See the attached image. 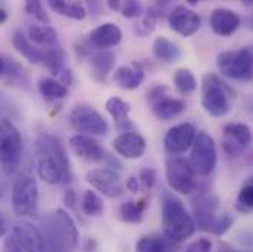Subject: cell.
I'll list each match as a JSON object with an SVG mask.
<instances>
[{
	"instance_id": "obj_37",
	"label": "cell",
	"mask_w": 253,
	"mask_h": 252,
	"mask_svg": "<svg viewBox=\"0 0 253 252\" xmlns=\"http://www.w3.org/2000/svg\"><path fill=\"white\" fill-rule=\"evenodd\" d=\"M120 12L126 19H135V18L143 16L144 7L140 1H135V0H126V1L121 0Z\"/></svg>"
},
{
	"instance_id": "obj_13",
	"label": "cell",
	"mask_w": 253,
	"mask_h": 252,
	"mask_svg": "<svg viewBox=\"0 0 253 252\" xmlns=\"http://www.w3.org/2000/svg\"><path fill=\"white\" fill-rule=\"evenodd\" d=\"M87 182L108 198H120L124 193V185L120 174L112 168H94L87 173Z\"/></svg>"
},
{
	"instance_id": "obj_7",
	"label": "cell",
	"mask_w": 253,
	"mask_h": 252,
	"mask_svg": "<svg viewBox=\"0 0 253 252\" xmlns=\"http://www.w3.org/2000/svg\"><path fill=\"white\" fill-rule=\"evenodd\" d=\"M22 137L9 120H0V165L6 173H12L19 165L22 156Z\"/></svg>"
},
{
	"instance_id": "obj_31",
	"label": "cell",
	"mask_w": 253,
	"mask_h": 252,
	"mask_svg": "<svg viewBox=\"0 0 253 252\" xmlns=\"http://www.w3.org/2000/svg\"><path fill=\"white\" fill-rule=\"evenodd\" d=\"M174 84L175 89L184 96H189L197 89V81L187 68H180L174 72Z\"/></svg>"
},
{
	"instance_id": "obj_30",
	"label": "cell",
	"mask_w": 253,
	"mask_h": 252,
	"mask_svg": "<svg viewBox=\"0 0 253 252\" xmlns=\"http://www.w3.org/2000/svg\"><path fill=\"white\" fill-rule=\"evenodd\" d=\"M146 199L140 201H128L121 205L120 209V217L123 221L131 223V224H138L143 220V214L146 209Z\"/></svg>"
},
{
	"instance_id": "obj_11",
	"label": "cell",
	"mask_w": 253,
	"mask_h": 252,
	"mask_svg": "<svg viewBox=\"0 0 253 252\" xmlns=\"http://www.w3.org/2000/svg\"><path fill=\"white\" fill-rule=\"evenodd\" d=\"M68 121L75 131H78V134L103 136L109 130L108 121L90 106L74 108L68 115Z\"/></svg>"
},
{
	"instance_id": "obj_22",
	"label": "cell",
	"mask_w": 253,
	"mask_h": 252,
	"mask_svg": "<svg viewBox=\"0 0 253 252\" xmlns=\"http://www.w3.org/2000/svg\"><path fill=\"white\" fill-rule=\"evenodd\" d=\"M114 81L118 87L124 90H134L141 86L144 81V69L140 63L134 62L132 65H123L115 69Z\"/></svg>"
},
{
	"instance_id": "obj_51",
	"label": "cell",
	"mask_w": 253,
	"mask_h": 252,
	"mask_svg": "<svg viewBox=\"0 0 253 252\" xmlns=\"http://www.w3.org/2000/svg\"><path fill=\"white\" fill-rule=\"evenodd\" d=\"M243 4L245 6H253V0H246V1H243Z\"/></svg>"
},
{
	"instance_id": "obj_8",
	"label": "cell",
	"mask_w": 253,
	"mask_h": 252,
	"mask_svg": "<svg viewBox=\"0 0 253 252\" xmlns=\"http://www.w3.org/2000/svg\"><path fill=\"white\" fill-rule=\"evenodd\" d=\"M165 176L169 188L177 193L191 195L197 189V174L191 164L183 156L171 155L167 158Z\"/></svg>"
},
{
	"instance_id": "obj_50",
	"label": "cell",
	"mask_w": 253,
	"mask_h": 252,
	"mask_svg": "<svg viewBox=\"0 0 253 252\" xmlns=\"http://www.w3.org/2000/svg\"><path fill=\"white\" fill-rule=\"evenodd\" d=\"M3 182H1V179H0V201H1V198H3Z\"/></svg>"
},
{
	"instance_id": "obj_33",
	"label": "cell",
	"mask_w": 253,
	"mask_h": 252,
	"mask_svg": "<svg viewBox=\"0 0 253 252\" xmlns=\"http://www.w3.org/2000/svg\"><path fill=\"white\" fill-rule=\"evenodd\" d=\"M65 61H66V53H65V50H63L62 48H59V46L50 48L46 52H43L42 62L47 66V69L52 74H56L61 68H63L65 66Z\"/></svg>"
},
{
	"instance_id": "obj_1",
	"label": "cell",
	"mask_w": 253,
	"mask_h": 252,
	"mask_svg": "<svg viewBox=\"0 0 253 252\" xmlns=\"http://www.w3.org/2000/svg\"><path fill=\"white\" fill-rule=\"evenodd\" d=\"M36 151L37 171L43 182L56 185L72 180L69 159L59 139L50 134H42L36 142Z\"/></svg>"
},
{
	"instance_id": "obj_12",
	"label": "cell",
	"mask_w": 253,
	"mask_h": 252,
	"mask_svg": "<svg viewBox=\"0 0 253 252\" xmlns=\"http://www.w3.org/2000/svg\"><path fill=\"white\" fill-rule=\"evenodd\" d=\"M252 142V130L243 123H230L222 130V149L228 156H240Z\"/></svg>"
},
{
	"instance_id": "obj_14",
	"label": "cell",
	"mask_w": 253,
	"mask_h": 252,
	"mask_svg": "<svg viewBox=\"0 0 253 252\" xmlns=\"http://www.w3.org/2000/svg\"><path fill=\"white\" fill-rule=\"evenodd\" d=\"M168 22L171 30L183 37H190L196 34L202 25V19L199 13H196L193 9L184 4H178L169 12Z\"/></svg>"
},
{
	"instance_id": "obj_5",
	"label": "cell",
	"mask_w": 253,
	"mask_h": 252,
	"mask_svg": "<svg viewBox=\"0 0 253 252\" xmlns=\"http://www.w3.org/2000/svg\"><path fill=\"white\" fill-rule=\"evenodd\" d=\"M233 89L216 74H206L202 81V106L212 117H224L231 109Z\"/></svg>"
},
{
	"instance_id": "obj_39",
	"label": "cell",
	"mask_w": 253,
	"mask_h": 252,
	"mask_svg": "<svg viewBox=\"0 0 253 252\" xmlns=\"http://www.w3.org/2000/svg\"><path fill=\"white\" fill-rule=\"evenodd\" d=\"M140 183H141L143 189H152L155 186V183H156V170H153V168H143L140 171Z\"/></svg>"
},
{
	"instance_id": "obj_20",
	"label": "cell",
	"mask_w": 253,
	"mask_h": 252,
	"mask_svg": "<svg viewBox=\"0 0 253 252\" xmlns=\"http://www.w3.org/2000/svg\"><path fill=\"white\" fill-rule=\"evenodd\" d=\"M123 40V31L118 25L112 22H106L103 25H99L88 34V42L93 48L99 49H108L112 46H117Z\"/></svg>"
},
{
	"instance_id": "obj_42",
	"label": "cell",
	"mask_w": 253,
	"mask_h": 252,
	"mask_svg": "<svg viewBox=\"0 0 253 252\" xmlns=\"http://www.w3.org/2000/svg\"><path fill=\"white\" fill-rule=\"evenodd\" d=\"M63 201H65V205L72 209V211H77V203H78V199H77V193L72 189H68L63 195Z\"/></svg>"
},
{
	"instance_id": "obj_4",
	"label": "cell",
	"mask_w": 253,
	"mask_h": 252,
	"mask_svg": "<svg viewBox=\"0 0 253 252\" xmlns=\"http://www.w3.org/2000/svg\"><path fill=\"white\" fill-rule=\"evenodd\" d=\"M193 214L196 229L212 235H224L233 226L230 214H219V199L215 195H202L193 201Z\"/></svg>"
},
{
	"instance_id": "obj_48",
	"label": "cell",
	"mask_w": 253,
	"mask_h": 252,
	"mask_svg": "<svg viewBox=\"0 0 253 252\" xmlns=\"http://www.w3.org/2000/svg\"><path fill=\"white\" fill-rule=\"evenodd\" d=\"M6 72V61L0 56V75H3Z\"/></svg>"
},
{
	"instance_id": "obj_26",
	"label": "cell",
	"mask_w": 253,
	"mask_h": 252,
	"mask_svg": "<svg viewBox=\"0 0 253 252\" xmlns=\"http://www.w3.org/2000/svg\"><path fill=\"white\" fill-rule=\"evenodd\" d=\"M47 6L62 15L66 18L75 19V21H83L87 16V9L84 7V4L78 3V1H65V0H49Z\"/></svg>"
},
{
	"instance_id": "obj_40",
	"label": "cell",
	"mask_w": 253,
	"mask_h": 252,
	"mask_svg": "<svg viewBox=\"0 0 253 252\" xmlns=\"http://www.w3.org/2000/svg\"><path fill=\"white\" fill-rule=\"evenodd\" d=\"M212 251V242L208 238H200L194 242H191L184 252H211Z\"/></svg>"
},
{
	"instance_id": "obj_32",
	"label": "cell",
	"mask_w": 253,
	"mask_h": 252,
	"mask_svg": "<svg viewBox=\"0 0 253 252\" xmlns=\"http://www.w3.org/2000/svg\"><path fill=\"white\" fill-rule=\"evenodd\" d=\"M81 208H83V212L88 217H100L103 214L105 205L96 192L85 190L81 199Z\"/></svg>"
},
{
	"instance_id": "obj_25",
	"label": "cell",
	"mask_w": 253,
	"mask_h": 252,
	"mask_svg": "<svg viewBox=\"0 0 253 252\" xmlns=\"http://www.w3.org/2000/svg\"><path fill=\"white\" fill-rule=\"evenodd\" d=\"M153 55L165 63H175L181 58V49L167 37H158L153 42Z\"/></svg>"
},
{
	"instance_id": "obj_52",
	"label": "cell",
	"mask_w": 253,
	"mask_h": 252,
	"mask_svg": "<svg viewBox=\"0 0 253 252\" xmlns=\"http://www.w3.org/2000/svg\"><path fill=\"white\" fill-rule=\"evenodd\" d=\"M227 252H253V251H227Z\"/></svg>"
},
{
	"instance_id": "obj_24",
	"label": "cell",
	"mask_w": 253,
	"mask_h": 252,
	"mask_svg": "<svg viewBox=\"0 0 253 252\" xmlns=\"http://www.w3.org/2000/svg\"><path fill=\"white\" fill-rule=\"evenodd\" d=\"M186 109V103L181 99H175V98H162L161 101L155 102L152 105V112L158 120L162 121H169L175 117H178L180 114H183Z\"/></svg>"
},
{
	"instance_id": "obj_38",
	"label": "cell",
	"mask_w": 253,
	"mask_h": 252,
	"mask_svg": "<svg viewBox=\"0 0 253 252\" xmlns=\"http://www.w3.org/2000/svg\"><path fill=\"white\" fill-rule=\"evenodd\" d=\"M25 10H27L30 15H33L34 18H37L40 22H43V25H44V24H46V25L50 24V18H49V15L46 13L44 6H43V3H42L40 0L27 1V3H25Z\"/></svg>"
},
{
	"instance_id": "obj_27",
	"label": "cell",
	"mask_w": 253,
	"mask_h": 252,
	"mask_svg": "<svg viewBox=\"0 0 253 252\" xmlns=\"http://www.w3.org/2000/svg\"><path fill=\"white\" fill-rule=\"evenodd\" d=\"M39 92L44 101L53 102V101H61L68 95V87L61 84L56 78L42 77L39 80Z\"/></svg>"
},
{
	"instance_id": "obj_41",
	"label": "cell",
	"mask_w": 253,
	"mask_h": 252,
	"mask_svg": "<svg viewBox=\"0 0 253 252\" xmlns=\"http://www.w3.org/2000/svg\"><path fill=\"white\" fill-rule=\"evenodd\" d=\"M165 96H168V87H167V86H162V84L155 86V87H152V89L147 92V101H149L150 105H153L155 102L161 101V99L165 98Z\"/></svg>"
},
{
	"instance_id": "obj_17",
	"label": "cell",
	"mask_w": 253,
	"mask_h": 252,
	"mask_svg": "<svg viewBox=\"0 0 253 252\" xmlns=\"http://www.w3.org/2000/svg\"><path fill=\"white\" fill-rule=\"evenodd\" d=\"M196 134H197L196 128L190 123H183V124L172 127L165 134V139H164L165 149L174 155L183 153L193 146Z\"/></svg>"
},
{
	"instance_id": "obj_10",
	"label": "cell",
	"mask_w": 253,
	"mask_h": 252,
	"mask_svg": "<svg viewBox=\"0 0 253 252\" xmlns=\"http://www.w3.org/2000/svg\"><path fill=\"white\" fill-rule=\"evenodd\" d=\"M218 161V152L216 145L213 139L206 131H197L194 143L191 146L190 153V164L196 174L200 176H209L216 167Z\"/></svg>"
},
{
	"instance_id": "obj_16",
	"label": "cell",
	"mask_w": 253,
	"mask_h": 252,
	"mask_svg": "<svg viewBox=\"0 0 253 252\" xmlns=\"http://www.w3.org/2000/svg\"><path fill=\"white\" fill-rule=\"evenodd\" d=\"M69 148L78 158L88 162H103L108 158L100 143L87 134H74L69 139Z\"/></svg>"
},
{
	"instance_id": "obj_28",
	"label": "cell",
	"mask_w": 253,
	"mask_h": 252,
	"mask_svg": "<svg viewBox=\"0 0 253 252\" xmlns=\"http://www.w3.org/2000/svg\"><path fill=\"white\" fill-rule=\"evenodd\" d=\"M28 37L40 46L55 48L58 45V33L50 25H30Z\"/></svg>"
},
{
	"instance_id": "obj_34",
	"label": "cell",
	"mask_w": 253,
	"mask_h": 252,
	"mask_svg": "<svg viewBox=\"0 0 253 252\" xmlns=\"http://www.w3.org/2000/svg\"><path fill=\"white\" fill-rule=\"evenodd\" d=\"M236 206L242 212H252L253 211V177L246 179L242 189L239 190Z\"/></svg>"
},
{
	"instance_id": "obj_36",
	"label": "cell",
	"mask_w": 253,
	"mask_h": 252,
	"mask_svg": "<svg viewBox=\"0 0 253 252\" xmlns=\"http://www.w3.org/2000/svg\"><path fill=\"white\" fill-rule=\"evenodd\" d=\"M135 252H168V244L161 236H146L137 242Z\"/></svg>"
},
{
	"instance_id": "obj_44",
	"label": "cell",
	"mask_w": 253,
	"mask_h": 252,
	"mask_svg": "<svg viewBox=\"0 0 253 252\" xmlns=\"http://www.w3.org/2000/svg\"><path fill=\"white\" fill-rule=\"evenodd\" d=\"M126 189L131 190L132 193H137V192L140 190L138 179H135V177H129V179L126 180Z\"/></svg>"
},
{
	"instance_id": "obj_15",
	"label": "cell",
	"mask_w": 253,
	"mask_h": 252,
	"mask_svg": "<svg viewBox=\"0 0 253 252\" xmlns=\"http://www.w3.org/2000/svg\"><path fill=\"white\" fill-rule=\"evenodd\" d=\"M12 236L18 241L25 252H46V241L43 232L27 220L15 223Z\"/></svg>"
},
{
	"instance_id": "obj_2",
	"label": "cell",
	"mask_w": 253,
	"mask_h": 252,
	"mask_svg": "<svg viewBox=\"0 0 253 252\" xmlns=\"http://www.w3.org/2000/svg\"><path fill=\"white\" fill-rule=\"evenodd\" d=\"M46 250L58 252H72L78 248V230L72 217L63 211L56 209L46 218L44 226Z\"/></svg>"
},
{
	"instance_id": "obj_19",
	"label": "cell",
	"mask_w": 253,
	"mask_h": 252,
	"mask_svg": "<svg viewBox=\"0 0 253 252\" xmlns=\"http://www.w3.org/2000/svg\"><path fill=\"white\" fill-rule=\"evenodd\" d=\"M240 24H242V18L239 16V13L227 7L215 9L209 19V25L212 31L219 37L231 36L233 33H236Z\"/></svg>"
},
{
	"instance_id": "obj_9",
	"label": "cell",
	"mask_w": 253,
	"mask_h": 252,
	"mask_svg": "<svg viewBox=\"0 0 253 252\" xmlns=\"http://www.w3.org/2000/svg\"><path fill=\"white\" fill-rule=\"evenodd\" d=\"M39 203V186L33 176L21 174L12 188V211L16 217L36 212Z\"/></svg>"
},
{
	"instance_id": "obj_6",
	"label": "cell",
	"mask_w": 253,
	"mask_h": 252,
	"mask_svg": "<svg viewBox=\"0 0 253 252\" xmlns=\"http://www.w3.org/2000/svg\"><path fill=\"white\" fill-rule=\"evenodd\" d=\"M216 68L221 75L230 80H253V46L221 52L216 56Z\"/></svg>"
},
{
	"instance_id": "obj_49",
	"label": "cell",
	"mask_w": 253,
	"mask_h": 252,
	"mask_svg": "<svg viewBox=\"0 0 253 252\" xmlns=\"http://www.w3.org/2000/svg\"><path fill=\"white\" fill-rule=\"evenodd\" d=\"M248 27L253 30V15H251L249 18H248Z\"/></svg>"
},
{
	"instance_id": "obj_29",
	"label": "cell",
	"mask_w": 253,
	"mask_h": 252,
	"mask_svg": "<svg viewBox=\"0 0 253 252\" xmlns=\"http://www.w3.org/2000/svg\"><path fill=\"white\" fill-rule=\"evenodd\" d=\"M12 43L15 46V49L31 63H40L42 62V58H43V52L39 50L37 48H34L31 45V42L22 34V31H16L13 34V39H12Z\"/></svg>"
},
{
	"instance_id": "obj_23",
	"label": "cell",
	"mask_w": 253,
	"mask_h": 252,
	"mask_svg": "<svg viewBox=\"0 0 253 252\" xmlns=\"http://www.w3.org/2000/svg\"><path fill=\"white\" fill-rule=\"evenodd\" d=\"M115 65V55L108 50H99L90 56V75L93 80L103 83L108 77V74L112 71Z\"/></svg>"
},
{
	"instance_id": "obj_18",
	"label": "cell",
	"mask_w": 253,
	"mask_h": 252,
	"mask_svg": "<svg viewBox=\"0 0 253 252\" xmlns=\"http://www.w3.org/2000/svg\"><path fill=\"white\" fill-rule=\"evenodd\" d=\"M114 149L126 159H138L146 152V140L137 131L123 133L114 139Z\"/></svg>"
},
{
	"instance_id": "obj_47",
	"label": "cell",
	"mask_w": 253,
	"mask_h": 252,
	"mask_svg": "<svg viewBox=\"0 0 253 252\" xmlns=\"http://www.w3.org/2000/svg\"><path fill=\"white\" fill-rule=\"evenodd\" d=\"M6 19H7V12L3 7H0V24L6 22Z\"/></svg>"
},
{
	"instance_id": "obj_21",
	"label": "cell",
	"mask_w": 253,
	"mask_h": 252,
	"mask_svg": "<svg viewBox=\"0 0 253 252\" xmlns=\"http://www.w3.org/2000/svg\"><path fill=\"white\" fill-rule=\"evenodd\" d=\"M106 111L109 112V115L114 118L115 121V127L118 131L123 133H129V131H135V124L129 120V111L131 106L126 103V101H123L121 98L112 96L106 101L105 105Z\"/></svg>"
},
{
	"instance_id": "obj_46",
	"label": "cell",
	"mask_w": 253,
	"mask_h": 252,
	"mask_svg": "<svg viewBox=\"0 0 253 252\" xmlns=\"http://www.w3.org/2000/svg\"><path fill=\"white\" fill-rule=\"evenodd\" d=\"M108 7H109L112 12H120L121 0H109V1H108Z\"/></svg>"
},
{
	"instance_id": "obj_45",
	"label": "cell",
	"mask_w": 253,
	"mask_h": 252,
	"mask_svg": "<svg viewBox=\"0 0 253 252\" xmlns=\"http://www.w3.org/2000/svg\"><path fill=\"white\" fill-rule=\"evenodd\" d=\"M7 232V221H6V217L4 214L0 211V238H3Z\"/></svg>"
},
{
	"instance_id": "obj_35",
	"label": "cell",
	"mask_w": 253,
	"mask_h": 252,
	"mask_svg": "<svg viewBox=\"0 0 253 252\" xmlns=\"http://www.w3.org/2000/svg\"><path fill=\"white\" fill-rule=\"evenodd\" d=\"M156 7H149L146 13H143V19L134 25V33L140 37H147L149 34L153 33L155 27H156V19H158V13H156Z\"/></svg>"
},
{
	"instance_id": "obj_3",
	"label": "cell",
	"mask_w": 253,
	"mask_h": 252,
	"mask_svg": "<svg viewBox=\"0 0 253 252\" xmlns=\"http://www.w3.org/2000/svg\"><path fill=\"white\" fill-rule=\"evenodd\" d=\"M162 229L165 236L177 244L191 238L196 232V223L183 205L171 195H165L162 205Z\"/></svg>"
},
{
	"instance_id": "obj_43",
	"label": "cell",
	"mask_w": 253,
	"mask_h": 252,
	"mask_svg": "<svg viewBox=\"0 0 253 252\" xmlns=\"http://www.w3.org/2000/svg\"><path fill=\"white\" fill-rule=\"evenodd\" d=\"M1 252H25L22 250V247L18 244V241L13 238V236H10V238H7L6 239V242H4V245H3V251Z\"/></svg>"
}]
</instances>
